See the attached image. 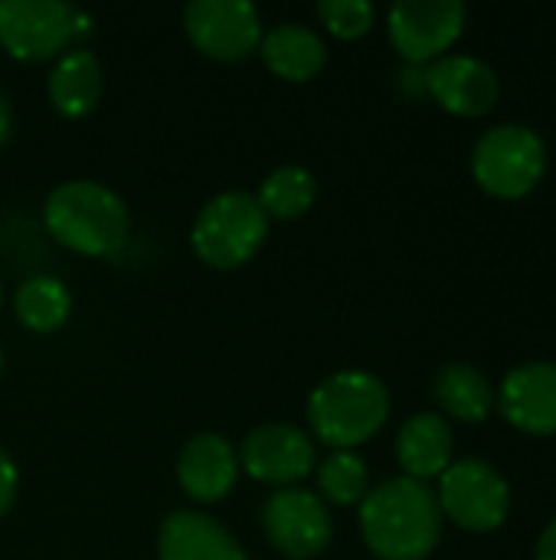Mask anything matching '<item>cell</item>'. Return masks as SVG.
Here are the masks:
<instances>
[{
  "mask_svg": "<svg viewBox=\"0 0 556 560\" xmlns=\"http://www.w3.org/2000/svg\"><path fill=\"white\" fill-rule=\"evenodd\" d=\"M364 545L380 560H426L442 538V512L426 482L397 476L360 502Z\"/></svg>",
  "mask_w": 556,
  "mask_h": 560,
  "instance_id": "obj_1",
  "label": "cell"
},
{
  "mask_svg": "<svg viewBox=\"0 0 556 560\" xmlns=\"http://www.w3.org/2000/svg\"><path fill=\"white\" fill-rule=\"evenodd\" d=\"M49 236L79 256H115L128 240L125 200L98 180H66L43 203Z\"/></svg>",
  "mask_w": 556,
  "mask_h": 560,
  "instance_id": "obj_2",
  "label": "cell"
},
{
  "mask_svg": "<svg viewBox=\"0 0 556 560\" xmlns=\"http://www.w3.org/2000/svg\"><path fill=\"white\" fill-rule=\"evenodd\" d=\"M390 417V390L370 371H341L321 381L308 397L311 433L338 450H354L377 436Z\"/></svg>",
  "mask_w": 556,
  "mask_h": 560,
  "instance_id": "obj_3",
  "label": "cell"
},
{
  "mask_svg": "<svg viewBox=\"0 0 556 560\" xmlns=\"http://www.w3.org/2000/svg\"><path fill=\"white\" fill-rule=\"evenodd\" d=\"M269 236V217L252 194L226 190L203 203L193 220L190 246L213 269L246 266Z\"/></svg>",
  "mask_w": 556,
  "mask_h": 560,
  "instance_id": "obj_4",
  "label": "cell"
},
{
  "mask_svg": "<svg viewBox=\"0 0 556 560\" xmlns=\"http://www.w3.org/2000/svg\"><path fill=\"white\" fill-rule=\"evenodd\" d=\"M547 171V144L531 125H495L472 148L475 184L501 200L531 194Z\"/></svg>",
  "mask_w": 556,
  "mask_h": 560,
  "instance_id": "obj_5",
  "label": "cell"
},
{
  "mask_svg": "<svg viewBox=\"0 0 556 560\" xmlns=\"http://www.w3.org/2000/svg\"><path fill=\"white\" fill-rule=\"evenodd\" d=\"M88 33V13L66 0H0V46L20 62L59 59Z\"/></svg>",
  "mask_w": 556,
  "mask_h": 560,
  "instance_id": "obj_6",
  "label": "cell"
},
{
  "mask_svg": "<svg viewBox=\"0 0 556 560\" xmlns=\"http://www.w3.org/2000/svg\"><path fill=\"white\" fill-rule=\"evenodd\" d=\"M439 512L465 532H495L508 522L511 486L485 459H459L439 476Z\"/></svg>",
  "mask_w": 556,
  "mask_h": 560,
  "instance_id": "obj_7",
  "label": "cell"
},
{
  "mask_svg": "<svg viewBox=\"0 0 556 560\" xmlns=\"http://www.w3.org/2000/svg\"><path fill=\"white\" fill-rule=\"evenodd\" d=\"M465 30L462 0H400L387 13V33L393 49L406 66H426L442 59V52Z\"/></svg>",
  "mask_w": 556,
  "mask_h": 560,
  "instance_id": "obj_8",
  "label": "cell"
},
{
  "mask_svg": "<svg viewBox=\"0 0 556 560\" xmlns=\"http://www.w3.org/2000/svg\"><path fill=\"white\" fill-rule=\"evenodd\" d=\"M187 39L216 62H239L252 56L265 36L262 16L246 0H193L184 10Z\"/></svg>",
  "mask_w": 556,
  "mask_h": 560,
  "instance_id": "obj_9",
  "label": "cell"
},
{
  "mask_svg": "<svg viewBox=\"0 0 556 560\" xmlns=\"http://www.w3.org/2000/svg\"><path fill=\"white\" fill-rule=\"evenodd\" d=\"M262 532L269 545L292 560L318 558L334 535L328 505L308 489H279L262 505Z\"/></svg>",
  "mask_w": 556,
  "mask_h": 560,
  "instance_id": "obj_10",
  "label": "cell"
},
{
  "mask_svg": "<svg viewBox=\"0 0 556 560\" xmlns=\"http://www.w3.org/2000/svg\"><path fill=\"white\" fill-rule=\"evenodd\" d=\"M315 466H318L315 440L288 423L256 427L239 450V469L262 486L292 489L295 482L308 479Z\"/></svg>",
  "mask_w": 556,
  "mask_h": 560,
  "instance_id": "obj_11",
  "label": "cell"
},
{
  "mask_svg": "<svg viewBox=\"0 0 556 560\" xmlns=\"http://www.w3.org/2000/svg\"><path fill=\"white\" fill-rule=\"evenodd\" d=\"M426 95L462 118L488 115L501 95L498 72L478 56H442L426 69Z\"/></svg>",
  "mask_w": 556,
  "mask_h": 560,
  "instance_id": "obj_12",
  "label": "cell"
},
{
  "mask_svg": "<svg viewBox=\"0 0 556 560\" xmlns=\"http://www.w3.org/2000/svg\"><path fill=\"white\" fill-rule=\"evenodd\" d=\"M501 417L524 433L554 436L556 433V364L528 361L514 368L498 390Z\"/></svg>",
  "mask_w": 556,
  "mask_h": 560,
  "instance_id": "obj_13",
  "label": "cell"
},
{
  "mask_svg": "<svg viewBox=\"0 0 556 560\" xmlns=\"http://www.w3.org/2000/svg\"><path fill=\"white\" fill-rule=\"evenodd\" d=\"M177 482L200 505L223 502L239 482L236 446L220 433H200L187 440V446L177 456Z\"/></svg>",
  "mask_w": 556,
  "mask_h": 560,
  "instance_id": "obj_14",
  "label": "cell"
},
{
  "mask_svg": "<svg viewBox=\"0 0 556 560\" xmlns=\"http://www.w3.org/2000/svg\"><path fill=\"white\" fill-rule=\"evenodd\" d=\"M157 560H249L242 545L210 515L180 509L161 522Z\"/></svg>",
  "mask_w": 556,
  "mask_h": 560,
  "instance_id": "obj_15",
  "label": "cell"
},
{
  "mask_svg": "<svg viewBox=\"0 0 556 560\" xmlns=\"http://www.w3.org/2000/svg\"><path fill=\"white\" fill-rule=\"evenodd\" d=\"M456 433L442 413H416L397 433V459L406 479H439L456 459Z\"/></svg>",
  "mask_w": 556,
  "mask_h": 560,
  "instance_id": "obj_16",
  "label": "cell"
},
{
  "mask_svg": "<svg viewBox=\"0 0 556 560\" xmlns=\"http://www.w3.org/2000/svg\"><path fill=\"white\" fill-rule=\"evenodd\" d=\"M46 95L62 118L92 115L105 95V72L98 56L85 46H72L69 52H62L46 79Z\"/></svg>",
  "mask_w": 556,
  "mask_h": 560,
  "instance_id": "obj_17",
  "label": "cell"
},
{
  "mask_svg": "<svg viewBox=\"0 0 556 560\" xmlns=\"http://www.w3.org/2000/svg\"><path fill=\"white\" fill-rule=\"evenodd\" d=\"M262 62L285 82H308L328 62V46L318 30L305 23H279L259 43Z\"/></svg>",
  "mask_w": 556,
  "mask_h": 560,
  "instance_id": "obj_18",
  "label": "cell"
},
{
  "mask_svg": "<svg viewBox=\"0 0 556 560\" xmlns=\"http://www.w3.org/2000/svg\"><path fill=\"white\" fill-rule=\"evenodd\" d=\"M433 397L439 400V407L462 423H482L488 420L492 407H495V390L492 381L469 361H452L436 374L433 384Z\"/></svg>",
  "mask_w": 556,
  "mask_h": 560,
  "instance_id": "obj_19",
  "label": "cell"
},
{
  "mask_svg": "<svg viewBox=\"0 0 556 560\" xmlns=\"http://www.w3.org/2000/svg\"><path fill=\"white\" fill-rule=\"evenodd\" d=\"M13 312L23 328H29L36 335H49L69 322L72 295H69L66 282L56 276H29L26 282H20V289L13 295Z\"/></svg>",
  "mask_w": 556,
  "mask_h": 560,
  "instance_id": "obj_20",
  "label": "cell"
},
{
  "mask_svg": "<svg viewBox=\"0 0 556 560\" xmlns=\"http://www.w3.org/2000/svg\"><path fill=\"white\" fill-rule=\"evenodd\" d=\"M315 197H318L315 174L305 167H295V164L275 167L259 184V194H256V200L269 220H298L311 210Z\"/></svg>",
  "mask_w": 556,
  "mask_h": 560,
  "instance_id": "obj_21",
  "label": "cell"
},
{
  "mask_svg": "<svg viewBox=\"0 0 556 560\" xmlns=\"http://www.w3.org/2000/svg\"><path fill=\"white\" fill-rule=\"evenodd\" d=\"M318 499L331 505H360L370 492V469L354 450H338L318 466Z\"/></svg>",
  "mask_w": 556,
  "mask_h": 560,
  "instance_id": "obj_22",
  "label": "cell"
},
{
  "mask_svg": "<svg viewBox=\"0 0 556 560\" xmlns=\"http://www.w3.org/2000/svg\"><path fill=\"white\" fill-rule=\"evenodd\" d=\"M318 20L324 30L338 39H360L370 33L377 10L370 0H321L318 3Z\"/></svg>",
  "mask_w": 556,
  "mask_h": 560,
  "instance_id": "obj_23",
  "label": "cell"
},
{
  "mask_svg": "<svg viewBox=\"0 0 556 560\" xmlns=\"http://www.w3.org/2000/svg\"><path fill=\"white\" fill-rule=\"evenodd\" d=\"M16 489H20L16 463H13V459H10V453L0 446V518L13 509V502H16Z\"/></svg>",
  "mask_w": 556,
  "mask_h": 560,
  "instance_id": "obj_24",
  "label": "cell"
},
{
  "mask_svg": "<svg viewBox=\"0 0 556 560\" xmlns=\"http://www.w3.org/2000/svg\"><path fill=\"white\" fill-rule=\"evenodd\" d=\"M534 560H556V518L544 528V535L537 541V551H534Z\"/></svg>",
  "mask_w": 556,
  "mask_h": 560,
  "instance_id": "obj_25",
  "label": "cell"
},
{
  "mask_svg": "<svg viewBox=\"0 0 556 560\" xmlns=\"http://www.w3.org/2000/svg\"><path fill=\"white\" fill-rule=\"evenodd\" d=\"M10 128H13V108H10V98H7V92L0 89V148L7 144V138H10Z\"/></svg>",
  "mask_w": 556,
  "mask_h": 560,
  "instance_id": "obj_26",
  "label": "cell"
},
{
  "mask_svg": "<svg viewBox=\"0 0 556 560\" xmlns=\"http://www.w3.org/2000/svg\"><path fill=\"white\" fill-rule=\"evenodd\" d=\"M0 371H3V348H0Z\"/></svg>",
  "mask_w": 556,
  "mask_h": 560,
  "instance_id": "obj_27",
  "label": "cell"
},
{
  "mask_svg": "<svg viewBox=\"0 0 556 560\" xmlns=\"http://www.w3.org/2000/svg\"><path fill=\"white\" fill-rule=\"evenodd\" d=\"M0 305H3V282H0Z\"/></svg>",
  "mask_w": 556,
  "mask_h": 560,
  "instance_id": "obj_28",
  "label": "cell"
}]
</instances>
